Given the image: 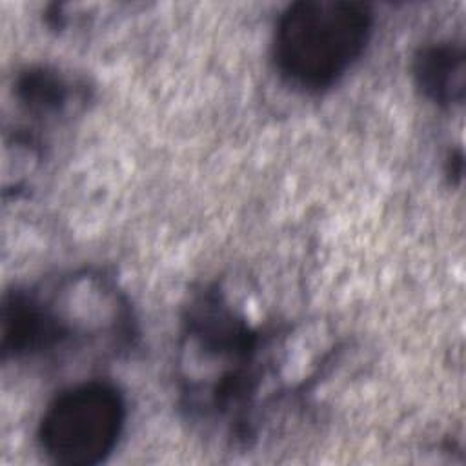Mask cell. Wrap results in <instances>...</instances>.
Wrapping results in <instances>:
<instances>
[{
	"label": "cell",
	"mask_w": 466,
	"mask_h": 466,
	"mask_svg": "<svg viewBox=\"0 0 466 466\" xmlns=\"http://www.w3.org/2000/svg\"><path fill=\"white\" fill-rule=\"evenodd\" d=\"M264 340L242 311L220 289L204 291L187 311L184 331L186 395L204 417L249 426L260 370L257 355Z\"/></svg>",
	"instance_id": "6da1fadb"
},
{
	"label": "cell",
	"mask_w": 466,
	"mask_h": 466,
	"mask_svg": "<svg viewBox=\"0 0 466 466\" xmlns=\"http://www.w3.org/2000/svg\"><path fill=\"white\" fill-rule=\"evenodd\" d=\"M373 27L368 4L300 0L277 20L273 60L291 86L319 91L333 86L359 60Z\"/></svg>",
	"instance_id": "7a4b0ae2"
},
{
	"label": "cell",
	"mask_w": 466,
	"mask_h": 466,
	"mask_svg": "<svg viewBox=\"0 0 466 466\" xmlns=\"http://www.w3.org/2000/svg\"><path fill=\"white\" fill-rule=\"evenodd\" d=\"M124 420L126 402L113 384L82 382L47 406L38 424V442L55 464L95 466L116 446Z\"/></svg>",
	"instance_id": "3957f363"
},
{
	"label": "cell",
	"mask_w": 466,
	"mask_h": 466,
	"mask_svg": "<svg viewBox=\"0 0 466 466\" xmlns=\"http://www.w3.org/2000/svg\"><path fill=\"white\" fill-rule=\"evenodd\" d=\"M413 76L420 93L433 104H461L466 76L462 46L435 42L420 47L413 58Z\"/></svg>",
	"instance_id": "277c9868"
},
{
	"label": "cell",
	"mask_w": 466,
	"mask_h": 466,
	"mask_svg": "<svg viewBox=\"0 0 466 466\" xmlns=\"http://www.w3.org/2000/svg\"><path fill=\"white\" fill-rule=\"evenodd\" d=\"M67 80L53 69L31 67L16 78V96L33 115L60 113L71 95Z\"/></svg>",
	"instance_id": "5b68a950"
}]
</instances>
